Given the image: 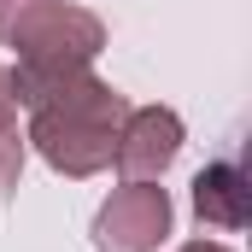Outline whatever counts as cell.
<instances>
[{"mask_svg":"<svg viewBox=\"0 0 252 252\" xmlns=\"http://www.w3.org/2000/svg\"><path fill=\"white\" fill-rule=\"evenodd\" d=\"M30 6H35V0H0V41L12 35V24H18V18H24Z\"/></svg>","mask_w":252,"mask_h":252,"instance_id":"obj_7","label":"cell"},{"mask_svg":"<svg viewBox=\"0 0 252 252\" xmlns=\"http://www.w3.org/2000/svg\"><path fill=\"white\" fill-rule=\"evenodd\" d=\"M118 129L112 118H88V112H30V129H24V147H35L53 170L64 176H94L112 164L118 153Z\"/></svg>","mask_w":252,"mask_h":252,"instance_id":"obj_2","label":"cell"},{"mask_svg":"<svg viewBox=\"0 0 252 252\" xmlns=\"http://www.w3.org/2000/svg\"><path fill=\"white\" fill-rule=\"evenodd\" d=\"M18 176H24V129H18V100L0 70V199L18 193Z\"/></svg>","mask_w":252,"mask_h":252,"instance_id":"obj_6","label":"cell"},{"mask_svg":"<svg viewBox=\"0 0 252 252\" xmlns=\"http://www.w3.org/2000/svg\"><path fill=\"white\" fill-rule=\"evenodd\" d=\"M193 211L199 223H217V229H241L247 223V182L235 164H205L193 176Z\"/></svg>","mask_w":252,"mask_h":252,"instance_id":"obj_5","label":"cell"},{"mask_svg":"<svg viewBox=\"0 0 252 252\" xmlns=\"http://www.w3.org/2000/svg\"><path fill=\"white\" fill-rule=\"evenodd\" d=\"M176 153H182V118L164 112V106H141V112L124 118L112 158H118V170L129 182H153V176H164L176 164Z\"/></svg>","mask_w":252,"mask_h":252,"instance_id":"obj_4","label":"cell"},{"mask_svg":"<svg viewBox=\"0 0 252 252\" xmlns=\"http://www.w3.org/2000/svg\"><path fill=\"white\" fill-rule=\"evenodd\" d=\"M182 252H229V247H217V241H188Z\"/></svg>","mask_w":252,"mask_h":252,"instance_id":"obj_8","label":"cell"},{"mask_svg":"<svg viewBox=\"0 0 252 252\" xmlns=\"http://www.w3.org/2000/svg\"><path fill=\"white\" fill-rule=\"evenodd\" d=\"M170 235V193L158 182H124L94 217L100 252H153Z\"/></svg>","mask_w":252,"mask_h":252,"instance_id":"obj_3","label":"cell"},{"mask_svg":"<svg viewBox=\"0 0 252 252\" xmlns=\"http://www.w3.org/2000/svg\"><path fill=\"white\" fill-rule=\"evenodd\" d=\"M18 64H88L106 47V24L88 12V6H70V0H35L12 35Z\"/></svg>","mask_w":252,"mask_h":252,"instance_id":"obj_1","label":"cell"}]
</instances>
